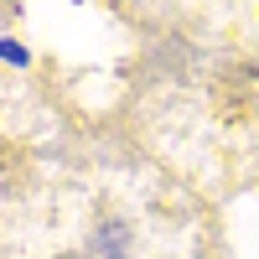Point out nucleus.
<instances>
[{"label": "nucleus", "mask_w": 259, "mask_h": 259, "mask_svg": "<svg viewBox=\"0 0 259 259\" xmlns=\"http://www.w3.org/2000/svg\"><path fill=\"white\" fill-rule=\"evenodd\" d=\"M0 57H11V62H26V52H21L16 41H0Z\"/></svg>", "instance_id": "nucleus-1"}]
</instances>
